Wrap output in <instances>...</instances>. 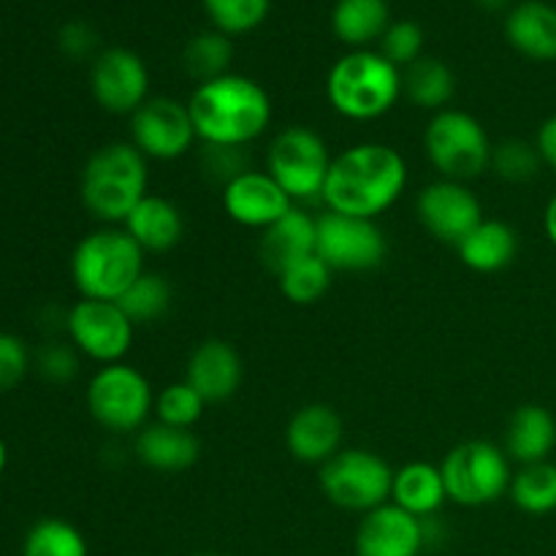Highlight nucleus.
I'll return each instance as SVG.
<instances>
[{
    "mask_svg": "<svg viewBox=\"0 0 556 556\" xmlns=\"http://www.w3.org/2000/svg\"><path fill=\"white\" fill-rule=\"evenodd\" d=\"M223 210L233 223L244 228H266L293 210V199L275 182L269 172L239 174L223 188Z\"/></svg>",
    "mask_w": 556,
    "mask_h": 556,
    "instance_id": "nucleus-16",
    "label": "nucleus"
},
{
    "mask_svg": "<svg viewBox=\"0 0 556 556\" xmlns=\"http://www.w3.org/2000/svg\"><path fill=\"white\" fill-rule=\"evenodd\" d=\"M445 500H448V489H445L440 467L429 462H410L394 472L391 503L400 505L407 514L418 519H432Z\"/></svg>",
    "mask_w": 556,
    "mask_h": 556,
    "instance_id": "nucleus-26",
    "label": "nucleus"
},
{
    "mask_svg": "<svg viewBox=\"0 0 556 556\" xmlns=\"http://www.w3.org/2000/svg\"><path fill=\"white\" fill-rule=\"evenodd\" d=\"M201 172L210 179L223 182V188H226V185L231 182V179H237L239 174L250 172L244 147L204 144V150H201Z\"/></svg>",
    "mask_w": 556,
    "mask_h": 556,
    "instance_id": "nucleus-39",
    "label": "nucleus"
},
{
    "mask_svg": "<svg viewBox=\"0 0 556 556\" xmlns=\"http://www.w3.org/2000/svg\"><path fill=\"white\" fill-rule=\"evenodd\" d=\"M134 454L150 470L182 472L199 462L201 443L193 429H179L155 421L136 432Z\"/></svg>",
    "mask_w": 556,
    "mask_h": 556,
    "instance_id": "nucleus-21",
    "label": "nucleus"
},
{
    "mask_svg": "<svg viewBox=\"0 0 556 556\" xmlns=\"http://www.w3.org/2000/svg\"><path fill=\"white\" fill-rule=\"evenodd\" d=\"M195 139L188 103L174 98H147L130 114V144L147 161H177L193 150Z\"/></svg>",
    "mask_w": 556,
    "mask_h": 556,
    "instance_id": "nucleus-13",
    "label": "nucleus"
},
{
    "mask_svg": "<svg viewBox=\"0 0 556 556\" xmlns=\"http://www.w3.org/2000/svg\"><path fill=\"white\" fill-rule=\"evenodd\" d=\"M342 418L329 405H304L293 413L286 429V445L291 456L304 465H326L342 451Z\"/></svg>",
    "mask_w": 556,
    "mask_h": 556,
    "instance_id": "nucleus-18",
    "label": "nucleus"
},
{
    "mask_svg": "<svg viewBox=\"0 0 556 556\" xmlns=\"http://www.w3.org/2000/svg\"><path fill=\"white\" fill-rule=\"evenodd\" d=\"M182 60L185 71H188L193 79H199V85L220 79V76L228 74V65H231L233 60L231 36H226V33L220 30L199 33V36L188 41Z\"/></svg>",
    "mask_w": 556,
    "mask_h": 556,
    "instance_id": "nucleus-30",
    "label": "nucleus"
},
{
    "mask_svg": "<svg viewBox=\"0 0 556 556\" xmlns=\"http://www.w3.org/2000/svg\"><path fill=\"white\" fill-rule=\"evenodd\" d=\"M147 157L130 141H112L92 152L81 172V204L96 220L125 223L147 195Z\"/></svg>",
    "mask_w": 556,
    "mask_h": 556,
    "instance_id": "nucleus-3",
    "label": "nucleus"
},
{
    "mask_svg": "<svg viewBox=\"0 0 556 556\" xmlns=\"http://www.w3.org/2000/svg\"><path fill=\"white\" fill-rule=\"evenodd\" d=\"M201 3L215 30L226 36H244L266 20L271 0H201Z\"/></svg>",
    "mask_w": 556,
    "mask_h": 556,
    "instance_id": "nucleus-34",
    "label": "nucleus"
},
{
    "mask_svg": "<svg viewBox=\"0 0 556 556\" xmlns=\"http://www.w3.org/2000/svg\"><path fill=\"white\" fill-rule=\"evenodd\" d=\"M543 228H546V237L548 242L556 248V193L548 199L546 212H543Z\"/></svg>",
    "mask_w": 556,
    "mask_h": 556,
    "instance_id": "nucleus-43",
    "label": "nucleus"
},
{
    "mask_svg": "<svg viewBox=\"0 0 556 556\" xmlns=\"http://www.w3.org/2000/svg\"><path fill=\"white\" fill-rule=\"evenodd\" d=\"M510 47L538 63L556 60V9L543 0H525L505 20Z\"/></svg>",
    "mask_w": 556,
    "mask_h": 556,
    "instance_id": "nucleus-23",
    "label": "nucleus"
},
{
    "mask_svg": "<svg viewBox=\"0 0 556 556\" xmlns=\"http://www.w3.org/2000/svg\"><path fill=\"white\" fill-rule=\"evenodd\" d=\"M510 500L530 516H548L556 510V465H525L510 481Z\"/></svg>",
    "mask_w": 556,
    "mask_h": 556,
    "instance_id": "nucleus-29",
    "label": "nucleus"
},
{
    "mask_svg": "<svg viewBox=\"0 0 556 556\" xmlns=\"http://www.w3.org/2000/svg\"><path fill=\"white\" fill-rule=\"evenodd\" d=\"M556 448V418L543 405H521L505 429V454L514 462L541 465Z\"/></svg>",
    "mask_w": 556,
    "mask_h": 556,
    "instance_id": "nucleus-24",
    "label": "nucleus"
},
{
    "mask_svg": "<svg viewBox=\"0 0 556 556\" xmlns=\"http://www.w3.org/2000/svg\"><path fill=\"white\" fill-rule=\"evenodd\" d=\"M427 543V525L400 505L386 503L364 514L356 532V556H418Z\"/></svg>",
    "mask_w": 556,
    "mask_h": 556,
    "instance_id": "nucleus-17",
    "label": "nucleus"
},
{
    "mask_svg": "<svg viewBox=\"0 0 556 556\" xmlns=\"http://www.w3.org/2000/svg\"><path fill=\"white\" fill-rule=\"evenodd\" d=\"M424 150L443 179L470 182L492 168V141L472 114L443 109L424 130Z\"/></svg>",
    "mask_w": 556,
    "mask_h": 556,
    "instance_id": "nucleus-6",
    "label": "nucleus"
},
{
    "mask_svg": "<svg viewBox=\"0 0 556 556\" xmlns=\"http://www.w3.org/2000/svg\"><path fill=\"white\" fill-rule=\"evenodd\" d=\"M92 98L109 114H134L150 92V74L144 60L125 47L101 52L90 74Z\"/></svg>",
    "mask_w": 556,
    "mask_h": 556,
    "instance_id": "nucleus-15",
    "label": "nucleus"
},
{
    "mask_svg": "<svg viewBox=\"0 0 556 556\" xmlns=\"http://www.w3.org/2000/svg\"><path fill=\"white\" fill-rule=\"evenodd\" d=\"M33 367V353L20 334L0 331V394L16 389Z\"/></svg>",
    "mask_w": 556,
    "mask_h": 556,
    "instance_id": "nucleus-38",
    "label": "nucleus"
},
{
    "mask_svg": "<svg viewBox=\"0 0 556 556\" xmlns=\"http://www.w3.org/2000/svg\"><path fill=\"white\" fill-rule=\"evenodd\" d=\"M199 556H220V554H199Z\"/></svg>",
    "mask_w": 556,
    "mask_h": 556,
    "instance_id": "nucleus-46",
    "label": "nucleus"
},
{
    "mask_svg": "<svg viewBox=\"0 0 556 556\" xmlns=\"http://www.w3.org/2000/svg\"><path fill=\"white\" fill-rule=\"evenodd\" d=\"M242 356L226 340H204L188 358L185 380L204 396L206 405L231 400L242 386Z\"/></svg>",
    "mask_w": 556,
    "mask_h": 556,
    "instance_id": "nucleus-19",
    "label": "nucleus"
},
{
    "mask_svg": "<svg viewBox=\"0 0 556 556\" xmlns=\"http://www.w3.org/2000/svg\"><path fill=\"white\" fill-rule=\"evenodd\" d=\"M402 90L407 92L416 106L429 109V112H443L456 92L454 71L438 58H418L416 63L407 65L402 74Z\"/></svg>",
    "mask_w": 556,
    "mask_h": 556,
    "instance_id": "nucleus-28",
    "label": "nucleus"
},
{
    "mask_svg": "<svg viewBox=\"0 0 556 556\" xmlns=\"http://www.w3.org/2000/svg\"><path fill=\"white\" fill-rule=\"evenodd\" d=\"M416 212L421 226L432 233L438 242L459 248L462 239L483 220V210L478 195L465 182L443 179L429 182L418 193Z\"/></svg>",
    "mask_w": 556,
    "mask_h": 556,
    "instance_id": "nucleus-14",
    "label": "nucleus"
},
{
    "mask_svg": "<svg viewBox=\"0 0 556 556\" xmlns=\"http://www.w3.org/2000/svg\"><path fill=\"white\" fill-rule=\"evenodd\" d=\"M204 396L182 380V383H172L155 396V418L161 424L179 429H193L204 416Z\"/></svg>",
    "mask_w": 556,
    "mask_h": 556,
    "instance_id": "nucleus-35",
    "label": "nucleus"
},
{
    "mask_svg": "<svg viewBox=\"0 0 556 556\" xmlns=\"http://www.w3.org/2000/svg\"><path fill=\"white\" fill-rule=\"evenodd\" d=\"M440 470H443L448 500L465 508L497 503L505 492H510V481H514L508 454L489 440H470V443L456 445L445 456Z\"/></svg>",
    "mask_w": 556,
    "mask_h": 556,
    "instance_id": "nucleus-8",
    "label": "nucleus"
},
{
    "mask_svg": "<svg viewBox=\"0 0 556 556\" xmlns=\"http://www.w3.org/2000/svg\"><path fill=\"white\" fill-rule=\"evenodd\" d=\"M459 258L467 269L492 275L514 264L519 253V233L503 220H481L465 239H462Z\"/></svg>",
    "mask_w": 556,
    "mask_h": 556,
    "instance_id": "nucleus-25",
    "label": "nucleus"
},
{
    "mask_svg": "<svg viewBox=\"0 0 556 556\" xmlns=\"http://www.w3.org/2000/svg\"><path fill=\"white\" fill-rule=\"evenodd\" d=\"M87 410L109 432H139L155 410L150 380L123 362L106 364L87 383Z\"/></svg>",
    "mask_w": 556,
    "mask_h": 556,
    "instance_id": "nucleus-7",
    "label": "nucleus"
},
{
    "mask_svg": "<svg viewBox=\"0 0 556 556\" xmlns=\"http://www.w3.org/2000/svg\"><path fill=\"white\" fill-rule=\"evenodd\" d=\"M391 14L386 0H337L331 11L334 36L348 47H367L389 30Z\"/></svg>",
    "mask_w": 556,
    "mask_h": 556,
    "instance_id": "nucleus-27",
    "label": "nucleus"
},
{
    "mask_svg": "<svg viewBox=\"0 0 556 556\" xmlns=\"http://www.w3.org/2000/svg\"><path fill=\"white\" fill-rule=\"evenodd\" d=\"M125 231L144 253H168L185 237V217L174 201L147 193L125 220Z\"/></svg>",
    "mask_w": 556,
    "mask_h": 556,
    "instance_id": "nucleus-22",
    "label": "nucleus"
},
{
    "mask_svg": "<svg viewBox=\"0 0 556 556\" xmlns=\"http://www.w3.org/2000/svg\"><path fill=\"white\" fill-rule=\"evenodd\" d=\"M543 166V157L538 152L535 144L521 139H508L503 144L494 147L492 152V168L497 172V177H503L505 182H530L538 177Z\"/></svg>",
    "mask_w": 556,
    "mask_h": 556,
    "instance_id": "nucleus-36",
    "label": "nucleus"
},
{
    "mask_svg": "<svg viewBox=\"0 0 556 556\" xmlns=\"http://www.w3.org/2000/svg\"><path fill=\"white\" fill-rule=\"evenodd\" d=\"M195 136L204 144L248 147L271 123V101L264 87L242 74L204 81L188 101Z\"/></svg>",
    "mask_w": 556,
    "mask_h": 556,
    "instance_id": "nucleus-2",
    "label": "nucleus"
},
{
    "mask_svg": "<svg viewBox=\"0 0 556 556\" xmlns=\"http://www.w3.org/2000/svg\"><path fill=\"white\" fill-rule=\"evenodd\" d=\"M22 556H87V541L63 519H41L27 530Z\"/></svg>",
    "mask_w": 556,
    "mask_h": 556,
    "instance_id": "nucleus-32",
    "label": "nucleus"
},
{
    "mask_svg": "<svg viewBox=\"0 0 556 556\" xmlns=\"http://www.w3.org/2000/svg\"><path fill=\"white\" fill-rule=\"evenodd\" d=\"M535 147H538V152H541L543 163H546V166H552L556 172V114H554V117H548L546 123L541 125V130H538Z\"/></svg>",
    "mask_w": 556,
    "mask_h": 556,
    "instance_id": "nucleus-42",
    "label": "nucleus"
},
{
    "mask_svg": "<svg viewBox=\"0 0 556 556\" xmlns=\"http://www.w3.org/2000/svg\"><path fill=\"white\" fill-rule=\"evenodd\" d=\"M394 470L383 456L364 448H342L320 465V489L337 508L369 514L391 500Z\"/></svg>",
    "mask_w": 556,
    "mask_h": 556,
    "instance_id": "nucleus-9",
    "label": "nucleus"
},
{
    "mask_svg": "<svg viewBox=\"0 0 556 556\" xmlns=\"http://www.w3.org/2000/svg\"><path fill=\"white\" fill-rule=\"evenodd\" d=\"M60 47H63V52L71 54V58H85V54H90L92 47H96V33L87 25H81V22L65 25L63 33H60Z\"/></svg>",
    "mask_w": 556,
    "mask_h": 556,
    "instance_id": "nucleus-41",
    "label": "nucleus"
},
{
    "mask_svg": "<svg viewBox=\"0 0 556 556\" xmlns=\"http://www.w3.org/2000/svg\"><path fill=\"white\" fill-rule=\"evenodd\" d=\"M424 49V30L410 20L391 22L389 30L380 38V54H383L389 63H394L396 68L402 65H413L418 58H421Z\"/></svg>",
    "mask_w": 556,
    "mask_h": 556,
    "instance_id": "nucleus-37",
    "label": "nucleus"
},
{
    "mask_svg": "<svg viewBox=\"0 0 556 556\" xmlns=\"http://www.w3.org/2000/svg\"><path fill=\"white\" fill-rule=\"evenodd\" d=\"M478 5H483L486 11H500L510 3V0H476Z\"/></svg>",
    "mask_w": 556,
    "mask_h": 556,
    "instance_id": "nucleus-44",
    "label": "nucleus"
},
{
    "mask_svg": "<svg viewBox=\"0 0 556 556\" xmlns=\"http://www.w3.org/2000/svg\"><path fill=\"white\" fill-rule=\"evenodd\" d=\"M280 291L288 302L293 304H315L324 299V293L331 286V269L313 255V258H304L299 264H293L291 269L282 271L280 277Z\"/></svg>",
    "mask_w": 556,
    "mask_h": 556,
    "instance_id": "nucleus-33",
    "label": "nucleus"
},
{
    "mask_svg": "<svg viewBox=\"0 0 556 556\" xmlns=\"http://www.w3.org/2000/svg\"><path fill=\"white\" fill-rule=\"evenodd\" d=\"M405 185V157L389 144L364 141L348 147L331 161L320 201L326 204V212L375 220L402 199Z\"/></svg>",
    "mask_w": 556,
    "mask_h": 556,
    "instance_id": "nucleus-1",
    "label": "nucleus"
},
{
    "mask_svg": "<svg viewBox=\"0 0 556 556\" xmlns=\"http://www.w3.org/2000/svg\"><path fill=\"white\" fill-rule=\"evenodd\" d=\"M68 342L98 364H119L134 345V320L117 302L79 299L65 315Z\"/></svg>",
    "mask_w": 556,
    "mask_h": 556,
    "instance_id": "nucleus-11",
    "label": "nucleus"
},
{
    "mask_svg": "<svg viewBox=\"0 0 556 556\" xmlns=\"http://www.w3.org/2000/svg\"><path fill=\"white\" fill-rule=\"evenodd\" d=\"M5 467H9V445H5L3 434H0V476L5 472Z\"/></svg>",
    "mask_w": 556,
    "mask_h": 556,
    "instance_id": "nucleus-45",
    "label": "nucleus"
},
{
    "mask_svg": "<svg viewBox=\"0 0 556 556\" xmlns=\"http://www.w3.org/2000/svg\"><path fill=\"white\" fill-rule=\"evenodd\" d=\"M76 348L65 345V342H49L38 353V369L47 380L52 383H68L76 372H79V356H76Z\"/></svg>",
    "mask_w": 556,
    "mask_h": 556,
    "instance_id": "nucleus-40",
    "label": "nucleus"
},
{
    "mask_svg": "<svg viewBox=\"0 0 556 556\" xmlns=\"http://www.w3.org/2000/svg\"><path fill=\"white\" fill-rule=\"evenodd\" d=\"M141 275L144 250L125 228H98L71 255V280L81 299L117 302Z\"/></svg>",
    "mask_w": 556,
    "mask_h": 556,
    "instance_id": "nucleus-4",
    "label": "nucleus"
},
{
    "mask_svg": "<svg viewBox=\"0 0 556 556\" xmlns=\"http://www.w3.org/2000/svg\"><path fill=\"white\" fill-rule=\"evenodd\" d=\"M331 161L326 141L304 125L282 128L266 150V172L293 201L320 199Z\"/></svg>",
    "mask_w": 556,
    "mask_h": 556,
    "instance_id": "nucleus-10",
    "label": "nucleus"
},
{
    "mask_svg": "<svg viewBox=\"0 0 556 556\" xmlns=\"http://www.w3.org/2000/svg\"><path fill=\"white\" fill-rule=\"evenodd\" d=\"M174 291L168 286V280L157 271H144L123 296L117 299V304L123 307V313L134 320V326L139 324H152V320H161L163 315L172 309Z\"/></svg>",
    "mask_w": 556,
    "mask_h": 556,
    "instance_id": "nucleus-31",
    "label": "nucleus"
},
{
    "mask_svg": "<svg viewBox=\"0 0 556 556\" xmlns=\"http://www.w3.org/2000/svg\"><path fill=\"white\" fill-rule=\"evenodd\" d=\"M258 255L277 277L299 261L318 255V217H309L293 206L286 217L266 228L258 242Z\"/></svg>",
    "mask_w": 556,
    "mask_h": 556,
    "instance_id": "nucleus-20",
    "label": "nucleus"
},
{
    "mask_svg": "<svg viewBox=\"0 0 556 556\" xmlns=\"http://www.w3.org/2000/svg\"><path fill=\"white\" fill-rule=\"evenodd\" d=\"M326 96L337 114L367 123L383 117L400 101L402 74L380 52L356 49L331 65Z\"/></svg>",
    "mask_w": 556,
    "mask_h": 556,
    "instance_id": "nucleus-5",
    "label": "nucleus"
},
{
    "mask_svg": "<svg viewBox=\"0 0 556 556\" xmlns=\"http://www.w3.org/2000/svg\"><path fill=\"white\" fill-rule=\"evenodd\" d=\"M389 253L383 231L367 217L326 212L318 217V258L331 271H369Z\"/></svg>",
    "mask_w": 556,
    "mask_h": 556,
    "instance_id": "nucleus-12",
    "label": "nucleus"
}]
</instances>
